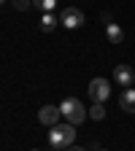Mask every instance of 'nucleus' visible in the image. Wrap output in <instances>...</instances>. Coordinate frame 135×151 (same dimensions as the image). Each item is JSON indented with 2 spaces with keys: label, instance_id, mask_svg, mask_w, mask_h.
<instances>
[{
  "label": "nucleus",
  "instance_id": "f257e3e1",
  "mask_svg": "<svg viewBox=\"0 0 135 151\" xmlns=\"http://www.w3.org/2000/svg\"><path fill=\"white\" fill-rule=\"evenodd\" d=\"M73 140H76V127L73 124H54L49 129V143L54 148H70Z\"/></svg>",
  "mask_w": 135,
  "mask_h": 151
},
{
  "label": "nucleus",
  "instance_id": "20e7f679",
  "mask_svg": "<svg viewBox=\"0 0 135 151\" xmlns=\"http://www.w3.org/2000/svg\"><path fill=\"white\" fill-rule=\"evenodd\" d=\"M60 22L65 24V27H70V30H79L81 24H84V11L81 8H65L62 14H60Z\"/></svg>",
  "mask_w": 135,
  "mask_h": 151
},
{
  "label": "nucleus",
  "instance_id": "f8f14e48",
  "mask_svg": "<svg viewBox=\"0 0 135 151\" xmlns=\"http://www.w3.org/2000/svg\"><path fill=\"white\" fill-rule=\"evenodd\" d=\"M11 6H14L16 11H27V8L32 6V0H11Z\"/></svg>",
  "mask_w": 135,
  "mask_h": 151
},
{
  "label": "nucleus",
  "instance_id": "0eeeda50",
  "mask_svg": "<svg viewBox=\"0 0 135 151\" xmlns=\"http://www.w3.org/2000/svg\"><path fill=\"white\" fill-rule=\"evenodd\" d=\"M119 105H122V111H127V113H135V89H124V92H122Z\"/></svg>",
  "mask_w": 135,
  "mask_h": 151
},
{
  "label": "nucleus",
  "instance_id": "9d476101",
  "mask_svg": "<svg viewBox=\"0 0 135 151\" xmlns=\"http://www.w3.org/2000/svg\"><path fill=\"white\" fill-rule=\"evenodd\" d=\"M54 6H57V0H32V8L43 11V14H51V11H54Z\"/></svg>",
  "mask_w": 135,
  "mask_h": 151
},
{
  "label": "nucleus",
  "instance_id": "9b49d317",
  "mask_svg": "<svg viewBox=\"0 0 135 151\" xmlns=\"http://www.w3.org/2000/svg\"><path fill=\"white\" fill-rule=\"evenodd\" d=\"M89 116H92L95 122H103V119H105V108H103V103H95V105L89 108Z\"/></svg>",
  "mask_w": 135,
  "mask_h": 151
},
{
  "label": "nucleus",
  "instance_id": "f03ea898",
  "mask_svg": "<svg viewBox=\"0 0 135 151\" xmlns=\"http://www.w3.org/2000/svg\"><path fill=\"white\" fill-rule=\"evenodd\" d=\"M60 113L68 119V124H73V127H79V124L87 119L84 105L76 100V97H65V100H62V105H60Z\"/></svg>",
  "mask_w": 135,
  "mask_h": 151
},
{
  "label": "nucleus",
  "instance_id": "423d86ee",
  "mask_svg": "<svg viewBox=\"0 0 135 151\" xmlns=\"http://www.w3.org/2000/svg\"><path fill=\"white\" fill-rule=\"evenodd\" d=\"M113 78L119 81V86H130L135 81V73L130 65H116V70H113Z\"/></svg>",
  "mask_w": 135,
  "mask_h": 151
},
{
  "label": "nucleus",
  "instance_id": "7ed1b4c3",
  "mask_svg": "<svg viewBox=\"0 0 135 151\" xmlns=\"http://www.w3.org/2000/svg\"><path fill=\"white\" fill-rule=\"evenodd\" d=\"M108 94H111V84L105 78H92L89 81V97H92V103H105Z\"/></svg>",
  "mask_w": 135,
  "mask_h": 151
},
{
  "label": "nucleus",
  "instance_id": "6e6552de",
  "mask_svg": "<svg viewBox=\"0 0 135 151\" xmlns=\"http://www.w3.org/2000/svg\"><path fill=\"white\" fill-rule=\"evenodd\" d=\"M105 35H108V41H111V43H122V41H124V32H122V27H119V24H113V22L105 27Z\"/></svg>",
  "mask_w": 135,
  "mask_h": 151
},
{
  "label": "nucleus",
  "instance_id": "ddd939ff",
  "mask_svg": "<svg viewBox=\"0 0 135 151\" xmlns=\"http://www.w3.org/2000/svg\"><path fill=\"white\" fill-rule=\"evenodd\" d=\"M68 151H87V148H81V146H76V148H73V146H70Z\"/></svg>",
  "mask_w": 135,
  "mask_h": 151
},
{
  "label": "nucleus",
  "instance_id": "1a4fd4ad",
  "mask_svg": "<svg viewBox=\"0 0 135 151\" xmlns=\"http://www.w3.org/2000/svg\"><path fill=\"white\" fill-rule=\"evenodd\" d=\"M57 22H60V19H57L54 14H43V16H41V22H38V27H41L43 32H51V30L57 27Z\"/></svg>",
  "mask_w": 135,
  "mask_h": 151
},
{
  "label": "nucleus",
  "instance_id": "2eb2a0df",
  "mask_svg": "<svg viewBox=\"0 0 135 151\" xmlns=\"http://www.w3.org/2000/svg\"><path fill=\"white\" fill-rule=\"evenodd\" d=\"M32 151H38V148H32Z\"/></svg>",
  "mask_w": 135,
  "mask_h": 151
},
{
  "label": "nucleus",
  "instance_id": "39448f33",
  "mask_svg": "<svg viewBox=\"0 0 135 151\" xmlns=\"http://www.w3.org/2000/svg\"><path fill=\"white\" fill-rule=\"evenodd\" d=\"M60 108H54V105H43L41 111H38V122L46 124V127H54V124H60Z\"/></svg>",
  "mask_w": 135,
  "mask_h": 151
},
{
  "label": "nucleus",
  "instance_id": "4468645a",
  "mask_svg": "<svg viewBox=\"0 0 135 151\" xmlns=\"http://www.w3.org/2000/svg\"><path fill=\"white\" fill-rule=\"evenodd\" d=\"M3 3H6V0H0V6H3Z\"/></svg>",
  "mask_w": 135,
  "mask_h": 151
}]
</instances>
